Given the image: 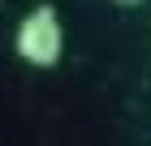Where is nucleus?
Here are the masks:
<instances>
[{
    "instance_id": "f257e3e1",
    "label": "nucleus",
    "mask_w": 151,
    "mask_h": 146,
    "mask_svg": "<svg viewBox=\"0 0 151 146\" xmlns=\"http://www.w3.org/2000/svg\"><path fill=\"white\" fill-rule=\"evenodd\" d=\"M13 52L35 69H56L65 56V26L56 4H35L13 30Z\"/></svg>"
},
{
    "instance_id": "f03ea898",
    "label": "nucleus",
    "mask_w": 151,
    "mask_h": 146,
    "mask_svg": "<svg viewBox=\"0 0 151 146\" xmlns=\"http://www.w3.org/2000/svg\"><path fill=\"white\" fill-rule=\"evenodd\" d=\"M116 9H138V4H147V0H112Z\"/></svg>"
}]
</instances>
